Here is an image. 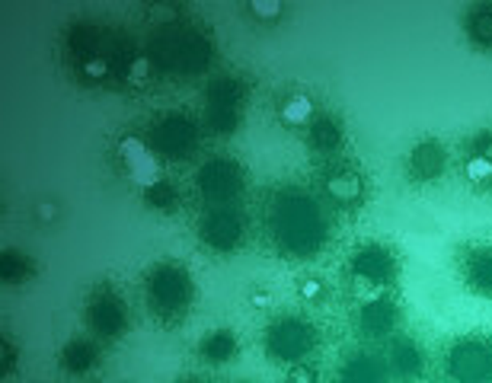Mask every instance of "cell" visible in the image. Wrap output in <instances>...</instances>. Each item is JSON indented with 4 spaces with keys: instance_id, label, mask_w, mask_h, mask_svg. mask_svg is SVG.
Masks as SVG:
<instances>
[{
    "instance_id": "1",
    "label": "cell",
    "mask_w": 492,
    "mask_h": 383,
    "mask_svg": "<svg viewBox=\"0 0 492 383\" xmlns=\"http://www.w3.org/2000/svg\"><path fill=\"white\" fill-rule=\"evenodd\" d=\"M147 307L157 313L160 323H176L189 313L192 303V278L189 271L179 269L173 262L154 265L151 275H147Z\"/></svg>"
},
{
    "instance_id": "2",
    "label": "cell",
    "mask_w": 492,
    "mask_h": 383,
    "mask_svg": "<svg viewBox=\"0 0 492 383\" xmlns=\"http://www.w3.org/2000/svg\"><path fill=\"white\" fill-rule=\"evenodd\" d=\"M199 144V125L183 112H167L160 115L151 128V147L160 160H183L195 151Z\"/></svg>"
},
{
    "instance_id": "3",
    "label": "cell",
    "mask_w": 492,
    "mask_h": 383,
    "mask_svg": "<svg viewBox=\"0 0 492 383\" xmlns=\"http://www.w3.org/2000/svg\"><path fill=\"white\" fill-rule=\"evenodd\" d=\"M87 323L99 339H119L128 329V310L112 287H96L87 301Z\"/></svg>"
},
{
    "instance_id": "4",
    "label": "cell",
    "mask_w": 492,
    "mask_h": 383,
    "mask_svg": "<svg viewBox=\"0 0 492 383\" xmlns=\"http://www.w3.org/2000/svg\"><path fill=\"white\" fill-rule=\"evenodd\" d=\"M199 192L208 205L224 207L243 192V176L231 160H211L199 169Z\"/></svg>"
},
{
    "instance_id": "5",
    "label": "cell",
    "mask_w": 492,
    "mask_h": 383,
    "mask_svg": "<svg viewBox=\"0 0 492 383\" xmlns=\"http://www.w3.org/2000/svg\"><path fill=\"white\" fill-rule=\"evenodd\" d=\"M199 237L205 246L218 249V253H231L243 239V217L234 207H211L199 223Z\"/></svg>"
},
{
    "instance_id": "6",
    "label": "cell",
    "mask_w": 492,
    "mask_h": 383,
    "mask_svg": "<svg viewBox=\"0 0 492 383\" xmlns=\"http://www.w3.org/2000/svg\"><path fill=\"white\" fill-rule=\"evenodd\" d=\"M445 167H448V151H445V144L435 141V137L419 141L413 151H409V157H406V176H409V183H416V185H429V183H435V179H441Z\"/></svg>"
},
{
    "instance_id": "7",
    "label": "cell",
    "mask_w": 492,
    "mask_h": 383,
    "mask_svg": "<svg viewBox=\"0 0 492 383\" xmlns=\"http://www.w3.org/2000/svg\"><path fill=\"white\" fill-rule=\"evenodd\" d=\"M119 163L141 189L160 179V157L154 153L151 144L138 141V137H122L119 144Z\"/></svg>"
},
{
    "instance_id": "8",
    "label": "cell",
    "mask_w": 492,
    "mask_h": 383,
    "mask_svg": "<svg viewBox=\"0 0 492 383\" xmlns=\"http://www.w3.org/2000/svg\"><path fill=\"white\" fill-rule=\"evenodd\" d=\"M313 345V332L310 326H304L301 319H282L269 329V351L282 361H298L304 358Z\"/></svg>"
},
{
    "instance_id": "9",
    "label": "cell",
    "mask_w": 492,
    "mask_h": 383,
    "mask_svg": "<svg viewBox=\"0 0 492 383\" xmlns=\"http://www.w3.org/2000/svg\"><path fill=\"white\" fill-rule=\"evenodd\" d=\"M492 371V355L477 342H464L451 355V374L461 383H486Z\"/></svg>"
},
{
    "instance_id": "10",
    "label": "cell",
    "mask_w": 492,
    "mask_h": 383,
    "mask_svg": "<svg viewBox=\"0 0 492 383\" xmlns=\"http://www.w3.org/2000/svg\"><path fill=\"white\" fill-rule=\"evenodd\" d=\"M326 199L339 207H355L365 201V176L355 169H333L323 176Z\"/></svg>"
},
{
    "instance_id": "11",
    "label": "cell",
    "mask_w": 492,
    "mask_h": 383,
    "mask_svg": "<svg viewBox=\"0 0 492 383\" xmlns=\"http://www.w3.org/2000/svg\"><path fill=\"white\" fill-rule=\"evenodd\" d=\"M352 275L365 285H387L393 275V255L381 246H365L352 255Z\"/></svg>"
},
{
    "instance_id": "12",
    "label": "cell",
    "mask_w": 492,
    "mask_h": 383,
    "mask_svg": "<svg viewBox=\"0 0 492 383\" xmlns=\"http://www.w3.org/2000/svg\"><path fill=\"white\" fill-rule=\"evenodd\" d=\"M275 112H278V121L285 128L307 131V128L313 125V119H317V103H313L307 93H301V90H291V93H285L278 99Z\"/></svg>"
},
{
    "instance_id": "13",
    "label": "cell",
    "mask_w": 492,
    "mask_h": 383,
    "mask_svg": "<svg viewBox=\"0 0 492 383\" xmlns=\"http://www.w3.org/2000/svg\"><path fill=\"white\" fill-rule=\"evenodd\" d=\"M307 141H310V151L323 153V157H333V153L342 151V144H345V128L333 115H317L313 125L307 128Z\"/></svg>"
},
{
    "instance_id": "14",
    "label": "cell",
    "mask_w": 492,
    "mask_h": 383,
    "mask_svg": "<svg viewBox=\"0 0 492 383\" xmlns=\"http://www.w3.org/2000/svg\"><path fill=\"white\" fill-rule=\"evenodd\" d=\"M205 106H218V109H240L246 106V83L234 74H224V77H215L205 90Z\"/></svg>"
},
{
    "instance_id": "15",
    "label": "cell",
    "mask_w": 492,
    "mask_h": 383,
    "mask_svg": "<svg viewBox=\"0 0 492 383\" xmlns=\"http://www.w3.org/2000/svg\"><path fill=\"white\" fill-rule=\"evenodd\" d=\"M199 355L205 364H227L231 358L240 355V342L231 329H211L199 342Z\"/></svg>"
},
{
    "instance_id": "16",
    "label": "cell",
    "mask_w": 492,
    "mask_h": 383,
    "mask_svg": "<svg viewBox=\"0 0 492 383\" xmlns=\"http://www.w3.org/2000/svg\"><path fill=\"white\" fill-rule=\"evenodd\" d=\"M96 361H99V351H96V345L90 339H71L61 348V367L67 374H77V377L90 374L96 367Z\"/></svg>"
},
{
    "instance_id": "17",
    "label": "cell",
    "mask_w": 492,
    "mask_h": 383,
    "mask_svg": "<svg viewBox=\"0 0 492 383\" xmlns=\"http://www.w3.org/2000/svg\"><path fill=\"white\" fill-rule=\"evenodd\" d=\"M141 199L144 205L151 207V211H160V215H176L179 205H183V195H179V185L170 183L160 176L157 183H151L147 189H141Z\"/></svg>"
},
{
    "instance_id": "18",
    "label": "cell",
    "mask_w": 492,
    "mask_h": 383,
    "mask_svg": "<svg viewBox=\"0 0 492 383\" xmlns=\"http://www.w3.org/2000/svg\"><path fill=\"white\" fill-rule=\"evenodd\" d=\"M422 364H425V358H422V348L416 342H409V339H400V342L393 345V351H390V367H393L400 377H406V380L419 377L422 374Z\"/></svg>"
},
{
    "instance_id": "19",
    "label": "cell",
    "mask_w": 492,
    "mask_h": 383,
    "mask_svg": "<svg viewBox=\"0 0 492 383\" xmlns=\"http://www.w3.org/2000/svg\"><path fill=\"white\" fill-rule=\"evenodd\" d=\"M397 323V307L390 301H371L361 307V329L368 335H384Z\"/></svg>"
},
{
    "instance_id": "20",
    "label": "cell",
    "mask_w": 492,
    "mask_h": 383,
    "mask_svg": "<svg viewBox=\"0 0 492 383\" xmlns=\"http://www.w3.org/2000/svg\"><path fill=\"white\" fill-rule=\"evenodd\" d=\"M467 285L492 297V249H477L467 255Z\"/></svg>"
},
{
    "instance_id": "21",
    "label": "cell",
    "mask_w": 492,
    "mask_h": 383,
    "mask_svg": "<svg viewBox=\"0 0 492 383\" xmlns=\"http://www.w3.org/2000/svg\"><path fill=\"white\" fill-rule=\"evenodd\" d=\"M109 74H112V61L103 55V51L74 61V77H77L80 83H87V87H99V83H106Z\"/></svg>"
},
{
    "instance_id": "22",
    "label": "cell",
    "mask_w": 492,
    "mask_h": 383,
    "mask_svg": "<svg viewBox=\"0 0 492 383\" xmlns=\"http://www.w3.org/2000/svg\"><path fill=\"white\" fill-rule=\"evenodd\" d=\"M122 80H125V87H131V90H147L154 80H157V64H154L151 55L128 58L125 71H122Z\"/></svg>"
},
{
    "instance_id": "23",
    "label": "cell",
    "mask_w": 492,
    "mask_h": 383,
    "mask_svg": "<svg viewBox=\"0 0 492 383\" xmlns=\"http://www.w3.org/2000/svg\"><path fill=\"white\" fill-rule=\"evenodd\" d=\"M29 275H36V265L23 253H16V249H4L0 253V278L7 281V285H23Z\"/></svg>"
},
{
    "instance_id": "24",
    "label": "cell",
    "mask_w": 492,
    "mask_h": 383,
    "mask_svg": "<svg viewBox=\"0 0 492 383\" xmlns=\"http://www.w3.org/2000/svg\"><path fill=\"white\" fill-rule=\"evenodd\" d=\"M467 35L480 48H492V4H477L467 13Z\"/></svg>"
},
{
    "instance_id": "25",
    "label": "cell",
    "mask_w": 492,
    "mask_h": 383,
    "mask_svg": "<svg viewBox=\"0 0 492 383\" xmlns=\"http://www.w3.org/2000/svg\"><path fill=\"white\" fill-rule=\"evenodd\" d=\"M464 179L473 189H492V163L480 157V153H470L464 160Z\"/></svg>"
},
{
    "instance_id": "26",
    "label": "cell",
    "mask_w": 492,
    "mask_h": 383,
    "mask_svg": "<svg viewBox=\"0 0 492 383\" xmlns=\"http://www.w3.org/2000/svg\"><path fill=\"white\" fill-rule=\"evenodd\" d=\"M246 13L253 16V20H259V23H275V20H282L285 7H282L278 0H250Z\"/></svg>"
},
{
    "instance_id": "27",
    "label": "cell",
    "mask_w": 492,
    "mask_h": 383,
    "mask_svg": "<svg viewBox=\"0 0 492 383\" xmlns=\"http://www.w3.org/2000/svg\"><path fill=\"white\" fill-rule=\"evenodd\" d=\"M298 294H301V301H307V303L320 301V297L326 294L323 278H317V275H307V278H304L301 285H298Z\"/></svg>"
},
{
    "instance_id": "28",
    "label": "cell",
    "mask_w": 492,
    "mask_h": 383,
    "mask_svg": "<svg viewBox=\"0 0 492 383\" xmlns=\"http://www.w3.org/2000/svg\"><path fill=\"white\" fill-rule=\"evenodd\" d=\"M285 383H317V371L310 364H304V361H298V364L288 367Z\"/></svg>"
},
{
    "instance_id": "29",
    "label": "cell",
    "mask_w": 492,
    "mask_h": 383,
    "mask_svg": "<svg viewBox=\"0 0 492 383\" xmlns=\"http://www.w3.org/2000/svg\"><path fill=\"white\" fill-rule=\"evenodd\" d=\"M473 153H480V157L492 163V128H489V131H483V135L473 141Z\"/></svg>"
},
{
    "instance_id": "30",
    "label": "cell",
    "mask_w": 492,
    "mask_h": 383,
    "mask_svg": "<svg viewBox=\"0 0 492 383\" xmlns=\"http://www.w3.org/2000/svg\"><path fill=\"white\" fill-rule=\"evenodd\" d=\"M0 358H4V374H10L16 367V345L10 339H4V345H0Z\"/></svg>"
},
{
    "instance_id": "31",
    "label": "cell",
    "mask_w": 492,
    "mask_h": 383,
    "mask_svg": "<svg viewBox=\"0 0 492 383\" xmlns=\"http://www.w3.org/2000/svg\"><path fill=\"white\" fill-rule=\"evenodd\" d=\"M151 13L157 16L160 23H170V20H176V13H179V10L170 7V4H157V7H151Z\"/></svg>"
},
{
    "instance_id": "32",
    "label": "cell",
    "mask_w": 492,
    "mask_h": 383,
    "mask_svg": "<svg viewBox=\"0 0 492 383\" xmlns=\"http://www.w3.org/2000/svg\"><path fill=\"white\" fill-rule=\"evenodd\" d=\"M39 215L45 217V221H52V217H55V205H52V201H42V205H39Z\"/></svg>"
},
{
    "instance_id": "33",
    "label": "cell",
    "mask_w": 492,
    "mask_h": 383,
    "mask_svg": "<svg viewBox=\"0 0 492 383\" xmlns=\"http://www.w3.org/2000/svg\"><path fill=\"white\" fill-rule=\"evenodd\" d=\"M266 303H269V294H259V291H256V294H253V307H266Z\"/></svg>"
},
{
    "instance_id": "34",
    "label": "cell",
    "mask_w": 492,
    "mask_h": 383,
    "mask_svg": "<svg viewBox=\"0 0 492 383\" xmlns=\"http://www.w3.org/2000/svg\"><path fill=\"white\" fill-rule=\"evenodd\" d=\"M179 383H202V380H195V377H186V380H179Z\"/></svg>"
},
{
    "instance_id": "35",
    "label": "cell",
    "mask_w": 492,
    "mask_h": 383,
    "mask_svg": "<svg viewBox=\"0 0 492 383\" xmlns=\"http://www.w3.org/2000/svg\"><path fill=\"white\" fill-rule=\"evenodd\" d=\"M486 383H492V377H489V380H486Z\"/></svg>"
}]
</instances>
